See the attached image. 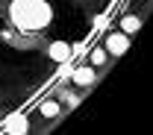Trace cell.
<instances>
[{"mask_svg": "<svg viewBox=\"0 0 153 135\" xmlns=\"http://www.w3.org/2000/svg\"><path fill=\"white\" fill-rule=\"evenodd\" d=\"M9 15H12V24L18 30L36 32V30H44L53 21V9H50L47 0H12Z\"/></svg>", "mask_w": 153, "mask_h": 135, "instance_id": "obj_1", "label": "cell"}, {"mask_svg": "<svg viewBox=\"0 0 153 135\" xmlns=\"http://www.w3.org/2000/svg\"><path fill=\"white\" fill-rule=\"evenodd\" d=\"M127 47H130V35L121 30V32H112V35H106V53H112V56H121V53H127Z\"/></svg>", "mask_w": 153, "mask_h": 135, "instance_id": "obj_2", "label": "cell"}, {"mask_svg": "<svg viewBox=\"0 0 153 135\" xmlns=\"http://www.w3.org/2000/svg\"><path fill=\"white\" fill-rule=\"evenodd\" d=\"M3 132H9V135H24V132H30V117H27V115H12V117H6Z\"/></svg>", "mask_w": 153, "mask_h": 135, "instance_id": "obj_3", "label": "cell"}, {"mask_svg": "<svg viewBox=\"0 0 153 135\" xmlns=\"http://www.w3.org/2000/svg\"><path fill=\"white\" fill-rule=\"evenodd\" d=\"M47 53H50V59H53V62H68V56H71V47H68L65 41H53Z\"/></svg>", "mask_w": 153, "mask_h": 135, "instance_id": "obj_4", "label": "cell"}, {"mask_svg": "<svg viewBox=\"0 0 153 135\" xmlns=\"http://www.w3.org/2000/svg\"><path fill=\"white\" fill-rule=\"evenodd\" d=\"M71 79L76 85H91L94 82V71L91 68H76V71H71Z\"/></svg>", "mask_w": 153, "mask_h": 135, "instance_id": "obj_5", "label": "cell"}, {"mask_svg": "<svg viewBox=\"0 0 153 135\" xmlns=\"http://www.w3.org/2000/svg\"><path fill=\"white\" fill-rule=\"evenodd\" d=\"M138 27H141V21L135 18V15H127V18H121V30L130 35V32H138Z\"/></svg>", "mask_w": 153, "mask_h": 135, "instance_id": "obj_6", "label": "cell"}, {"mask_svg": "<svg viewBox=\"0 0 153 135\" xmlns=\"http://www.w3.org/2000/svg\"><path fill=\"white\" fill-rule=\"evenodd\" d=\"M41 115L44 117H56L59 115V103L56 100H44V103H41Z\"/></svg>", "mask_w": 153, "mask_h": 135, "instance_id": "obj_7", "label": "cell"}, {"mask_svg": "<svg viewBox=\"0 0 153 135\" xmlns=\"http://www.w3.org/2000/svg\"><path fill=\"white\" fill-rule=\"evenodd\" d=\"M91 65H103V62H106V50H100V47H97V50H91Z\"/></svg>", "mask_w": 153, "mask_h": 135, "instance_id": "obj_8", "label": "cell"}, {"mask_svg": "<svg viewBox=\"0 0 153 135\" xmlns=\"http://www.w3.org/2000/svg\"><path fill=\"white\" fill-rule=\"evenodd\" d=\"M106 24H109V18H106V15H100V18L94 21V27H97V30H106Z\"/></svg>", "mask_w": 153, "mask_h": 135, "instance_id": "obj_9", "label": "cell"}]
</instances>
